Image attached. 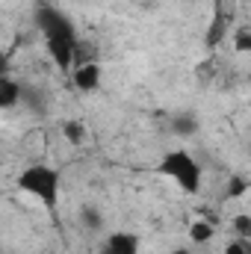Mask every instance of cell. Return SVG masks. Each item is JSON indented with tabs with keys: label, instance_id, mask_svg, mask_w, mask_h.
Returning <instances> with one entry per match:
<instances>
[{
	"label": "cell",
	"instance_id": "cell-15",
	"mask_svg": "<svg viewBox=\"0 0 251 254\" xmlns=\"http://www.w3.org/2000/svg\"><path fill=\"white\" fill-rule=\"evenodd\" d=\"M234 231H237V237L251 240V216H249V213H240V216H234Z\"/></svg>",
	"mask_w": 251,
	"mask_h": 254
},
{
	"label": "cell",
	"instance_id": "cell-17",
	"mask_svg": "<svg viewBox=\"0 0 251 254\" xmlns=\"http://www.w3.org/2000/svg\"><path fill=\"white\" fill-rule=\"evenodd\" d=\"M6 71H9V57H6V54L0 51V77H3Z\"/></svg>",
	"mask_w": 251,
	"mask_h": 254
},
{
	"label": "cell",
	"instance_id": "cell-8",
	"mask_svg": "<svg viewBox=\"0 0 251 254\" xmlns=\"http://www.w3.org/2000/svg\"><path fill=\"white\" fill-rule=\"evenodd\" d=\"M213 234H216V222H210V219H198V222H192V225H189V240H192L195 246L210 243V240H213Z\"/></svg>",
	"mask_w": 251,
	"mask_h": 254
},
{
	"label": "cell",
	"instance_id": "cell-16",
	"mask_svg": "<svg viewBox=\"0 0 251 254\" xmlns=\"http://www.w3.org/2000/svg\"><path fill=\"white\" fill-rule=\"evenodd\" d=\"M225 254H251V246H249V240H243V237H237V240H231V243H228V249H225Z\"/></svg>",
	"mask_w": 251,
	"mask_h": 254
},
{
	"label": "cell",
	"instance_id": "cell-7",
	"mask_svg": "<svg viewBox=\"0 0 251 254\" xmlns=\"http://www.w3.org/2000/svg\"><path fill=\"white\" fill-rule=\"evenodd\" d=\"M21 92H24V86L18 80H12L9 74H3L0 77V110H9V107L21 104Z\"/></svg>",
	"mask_w": 251,
	"mask_h": 254
},
{
	"label": "cell",
	"instance_id": "cell-2",
	"mask_svg": "<svg viewBox=\"0 0 251 254\" xmlns=\"http://www.w3.org/2000/svg\"><path fill=\"white\" fill-rule=\"evenodd\" d=\"M157 172H160L163 178H169L175 187H181V192H187V195H198V192H201L204 172H201L198 160H195L189 151H184V148L166 151V154L160 157V163H157Z\"/></svg>",
	"mask_w": 251,
	"mask_h": 254
},
{
	"label": "cell",
	"instance_id": "cell-5",
	"mask_svg": "<svg viewBox=\"0 0 251 254\" xmlns=\"http://www.w3.org/2000/svg\"><path fill=\"white\" fill-rule=\"evenodd\" d=\"M71 80L80 92H95L101 86V65L98 63H86V65H77L71 71Z\"/></svg>",
	"mask_w": 251,
	"mask_h": 254
},
{
	"label": "cell",
	"instance_id": "cell-4",
	"mask_svg": "<svg viewBox=\"0 0 251 254\" xmlns=\"http://www.w3.org/2000/svg\"><path fill=\"white\" fill-rule=\"evenodd\" d=\"M45 45H48V54L57 63V68L68 71L71 63H74V45H77V39H45Z\"/></svg>",
	"mask_w": 251,
	"mask_h": 254
},
{
	"label": "cell",
	"instance_id": "cell-10",
	"mask_svg": "<svg viewBox=\"0 0 251 254\" xmlns=\"http://www.w3.org/2000/svg\"><path fill=\"white\" fill-rule=\"evenodd\" d=\"M172 130H175L178 136H195V133H198V119H195L192 113H181V116L172 119Z\"/></svg>",
	"mask_w": 251,
	"mask_h": 254
},
{
	"label": "cell",
	"instance_id": "cell-11",
	"mask_svg": "<svg viewBox=\"0 0 251 254\" xmlns=\"http://www.w3.org/2000/svg\"><path fill=\"white\" fill-rule=\"evenodd\" d=\"M63 136L71 145H83L86 142V125L80 119H68V122H63Z\"/></svg>",
	"mask_w": 251,
	"mask_h": 254
},
{
	"label": "cell",
	"instance_id": "cell-6",
	"mask_svg": "<svg viewBox=\"0 0 251 254\" xmlns=\"http://www.w3.org/2000/svg\"><path fill=\"white\" fill-rule=\"evenodd\" d=\"M101 254H139V240L133 234H125V231L110 234L107 243L101 246Z\"/></svg>",
	"mask_w": 251,
	"mask_h": 254
},
{
	"label": "cell",
	"instance_id": "cell-1",
	"mask_svg": "<svg viewBox=\"0 0 251 254\" xmlns=\"http://www.w3.org/2000/svg\"><path fill=\"white\" fill-rule=\"evenodd\" d=\"M18 187L27 195L39 198L48 213H57V207H60V190H63L60 169H54L48 163H33V166H27L18 175Z\"/></svg>",
	"mask_w": 251,
	"mask_h": 254
},
{
	"label": "cell",
	"instance_id": "cell-12",
	"mask_svg": "<svg viewBox=\"0 0 251 254\" xmlns=\"http://www.w3.org/2000/svg\"><path fill=\"white\" fill-rule=\"evenodd\" d=\"M251 190V184L243 175H231L228 178V187H225V198H246Z\"/></svg>",
	"mask_w": 251,
	"mask_h": 254
},
{
	"label": "cell",
	"instance_id": "cell-18",
	"mask_svg": "<svg viewBox=\"0 0 251 254\" xmlns=\"http://www.w3.org/2000/svg\"><path fill=\"white\" fill-rule=\"evenodd\" d=\"M169 254H192L189 249H175V252H169Z\"/></svg>",
	"mask_w": 251,
	"mask_h": 254
},
{
	"label": "cell",
	"instance_id": "cell-3",
	"mask_svg": "<svg viewBox=\"0 0 251 254\" xmlns=\"http://www.w3.org/2000/svg\"><path fill=\"white\" fill-rule=\"evenodd\" d=\"M36 27L45 39H77V30H74L71 18L63 15L60 9L48 6V3L36 6Z\"/></svg>",
	"mask_w": 251,
	"mask_h": 254
},
{
	"label": "cell",
	"instance_id": "cell-13",
	"mask_svg": "<svg viewBox=\"0 0 251 254\" xmlns=\"http://www.w3.org/2000/svg\"><path fill=\"white\" fill-rule=\"evenodd\" d=\"M234 51L237 54H251V30L249 27H240L234 33Z\"/></svg>",
	"mask_w": 251,
	"mask_h": 254
},
{
	"label": "cell",
	"instance_id": "cell-14",
	"mask_svg": "<svg viewBox=\"0 0 251 254\" xmlns=\"http://www.w3.org/2000/svg\"><path fill=\"white\" fill-rule=\"evenodd\" d=\"M80 219H83V225H86L89 231H101V225H104V219H101V213H98L95 207H83V210H80Z\"/></svg>",
	"mask_w": 251,
	"mask_h": 254
},
{
	"label": "cell",
	"instance_id": "cell-9",
	"mask_svg": "<svg viewBox=\"0 0 251 254\" xmlns=\"http://www.w3.org/2000/svg\"><path fill=\"white\" fill-rule=\"evenodd\" d=\"M225 33H228V18H225V12L219 9L216 12V18H213V24H210V30H207V48H216L222 39H225Z\"/></svg>",
	"mask_w": 251,
	"mask_h": 254
}]
</instances>
